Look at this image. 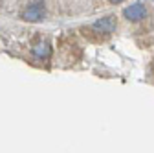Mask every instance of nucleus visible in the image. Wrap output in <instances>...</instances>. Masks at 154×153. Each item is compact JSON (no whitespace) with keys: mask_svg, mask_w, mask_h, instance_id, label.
Wrapping results in <instances>:
<instances>
[{"mask_svg":"<svg viewBox=\"0 0 154 153\" xmlns=\"http://www.w3.org/2000/svg\"><path fill=\"white\" fill-rule=\"evenodd\" d=\"M116 28H118V22H116V17H112V15L103 17V18H99V21H95L92 24V30L94 31H99V33H105V35L114 33Z\"/></svg>","mask_w":154,"mask_h":153,"instance_id":"1","label":"nucleus"},{"mask_svg":"<svg viewBox=\"0 0 154 153\" xmlns=\"http://www.w3.org/2000/svg\"><path fill=\"white\" fill-rule=\"evenodd\" d=\"M44 17H46V11H44L42 4H38V2L29 4L24 9V13H22V18H24V21H28V22H41Z\"/></svg>","mask_w":154,"mask_h":153,"instance_id":"2","label":"nucleus"},{"mask_svg":"<svg viewBox=\"0 0 154 153\" xmlns=\"http://www.w3.org/2000/svg\"><path fill=\"white\" fill-rule=\"evenodd\" d=\"M145 15H147V9L141 4H132V6H128V8L123 9V17L127 18V21H132V22L141 21Z\"/></svg>","mask_w":154,"mask_h":153,"instance_id":"3","label":"nucleus"},{"mask_svg":"<svg viewBox=\"0 0 154 153\" xmlns=\"http://www.w3.org/2000/svg\"><path fill=\"white\" fill-rule=\"evenodd\" d=\"M31 52H33V55L37 57V59H48V57L51 55V46L48 43H37Z\"/></svg>","mask_w":154,"mask_h":153,"instance_id":"4","label":"nucleus"},{"mask_svg":"<svg viewBox=\"0 0 154 153\" xmlns=\"http://www.w3.org/2000/svg\"><path fill=\"white\" fill-rule=\"evenodd\" d=\"M110 2H114V4H118V2H121V0H110Z\"/></svg>","mask_w":154,"mask_h":153,"instance_id":"5","label":"nucleus"}]
</instances>
